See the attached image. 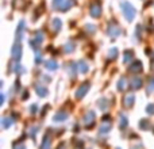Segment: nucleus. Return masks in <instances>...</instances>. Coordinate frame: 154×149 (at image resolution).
<instances>
[{"label": "nucleus", "instance_id": "f257e3e1", "mask_svg": "<svg viewBox=\"0 0 154 149\" xmlns=\"http://www.w3.org/2000/svg\"><path fill=\"white\" fill-rule=\"evenodd\" d=\"M122 11L127 21H133L134 16H135V8L130 3H122Z\"/></svg>", "mask_w": 154, "mask_h": 149}, {"label": "nucleus", "instance_id": "f03ea898", "mask_svg": "<svg viewBox=\"0 0 154 149\" xmlns=\"http://www.w3.org/2000/svg\"><path fill=\"white\" fill-rule=\"evenodd\" d=\"M101 14V7L99 3H93L92 7H91V15L93 16V18H97L99 15Z\"/></svg>", "mask_w": 154, "mask_h": 149}, {"label": "nucleus", "instance_id": "7ed1b4c3", "mask_svg": "<svg viewBox=\"0 0 154 149\" xmlns=\"http://www.w3.org/2000/svg\"><path fill=\"white\" fill-rule=\"evenodd\" d=\"M12 56L15 60H19V57H20V46L18 43H15L12 48Z\"/></svg>", "mask_w": 154, "mask_h": 149}, {"label": "nucleus", "instance_id": "20e7f679", "mask_svg": "<svg viewBox=\"0 0 154 149\" xmlns=\"http://www.w3.org/2000/svg\"><path fill=\"white\" fill-rule=\"evenodd\" d=\"M72 4H73V0H64V2L61 3V5L58 7V10L65 11V10H68V8H69Z\"/></svg>", "mask_w": 154, "mask_h": 149}, {"label": "nucleus", "instance_id": "39448f33", "mask_svg": "<svg viewBox=\"0 0 154 149\" xmlns=\"http://www.w3.org/2000/svg\"><path fill=\"white\" fill-rule=\"evenodd\" d=\"M88 87H89L88 84H84V85H82V87L80 88L79 91H77V98H82V95H84V92L88 90Z\"/></svg>", "mask_w": 154, "mask_h": 149}, {"label": "nucleus", "instance_id": "423d86ee", "mask_svg": "<svg viewBox=\"0 0 154 149\" xmlns=\"http://www.w3.org/2000/svg\"><path fill=\"white\" fill-rule=\"evenodd\" d=\"M61 29V21L60 19H54L53 21V30H56V31H58V30Z\"/></svg>", "mask_w": 154, "mask_h": 149}, {"label": "nucleus", "instance_id": "0eeeda50", "mask_svg": "<svg viewBox=\"0 0 154 149\" xmlns=\"http://www.w3.org/2000/svg\"><path fill=\"white\" fill-rule=\"evenodd\" d=\"M108 33L111 35H116V34H119V29H118V27H111V29L108 30Z\"/></svg>", "mask_w": 154, "mask_h": 149}, {"label": "nucleus", "instance_id": "6e6552de", "mask_svg": "<svg viewBox=\"0 0 154 149\" xmlns=\"http://www.w3.org/2000/svg\"><path fill=\"white\" fill-rule=\"evenodd\" d=\"M64 2V0H53V7H56V8H58L60 5H61V3Z\"/></svg>", "mask_w": 154, "mask_h": 149}, {"label": "nucleus", "instance_id": "1a4fd4ad", "mask_svg": "<svg viewBox=\"0 0 154 149\" xmlns=\"http://www.w3.org/2000/svg\"><path fill=\"white\" fill-rule=\"evenodd\" d=\"M49 142H50V140L45 138V144H42V149H50L49 148Z\"/></svg>", "mask_w": 154, "mask_h": 149}, {"label": "nucleus", "instance_id": "9d476101", "mask_svg": "<svg viewBox=\"0 0 154 149\" xmlns=\"http://www.w3.org/2000/svg\"><path fill=\"white\" fill-rule=\"evenodd\" d=\"M46 67L51 68V69H53V68L56 69V68H57V64H56V62H48V64H46Z\"/></svg>", "mask_w": 154, "mask_h": 149}, {"label": "nucleus", "instance_id": "9b49d317", "mask_svg": "<svg viewBox=\"0 0 154 149\" xmlns=\"http://www.w3.org/2000/svg\"><path fill=\"white\" fill-rule=\"evenodd\" d=\"M38 92H39V95H41V96H42V95H46V90H45V88L42 90V88L38 87Z\"/></svg>", "mask_w": 154, "mask_h": 149}, {"label": "nucleus", "instance_id": "f8f14e48", "mask_svg": "<svg viewBox=\"0 0 154 149\" xmlns=\"http://www.w3.org/2000/svg\"><path fill=\"white\" fill-rule=\"evenodd\" d=\"M80 65H81V71H82V72H85V71L88 69V67L85 65V62H80Z\"/></svg>", "mask_w": 154, "mask_h": 149}, {"label": "nucleus", "instance_id": "ddd939ff", "mask_svg": "<svg viewBox=\"0 0 154 149\" xmlns=\"http://www.w3.org/2000/svg\"><path fill=\"white\" fill-rule=\"evenodd\" d=\"M122 128H126V118L122 117Z\"/></svg>", "mask_w": 154, "mask_h": 149}, {"label": "nucleus", "instance_id": "4468645a", "mask_svg": "<svg viewBox=\"0 0 154 149\" xmlns=\"http://www.w3.org/2000/svg\"><path fill=\"white\" fill-rule=\"evenodd\" d=\"M147 111H153V113H154V106H150V107H147Z\"/></svg>", "mask_w": 154, "mask_h": 149}]
</instances>
